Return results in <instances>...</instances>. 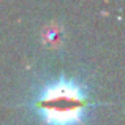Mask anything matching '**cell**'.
<instances>
[{
	"label": "cell",
	"mask_w": 125,
	"mask_h": 125,
	"mask_svg": "<svg viewBox=\"0 0 125 125\" xmlns=\"http://www.w3.org/2000/svg\"><path fill=\"white\" fill-rule=\"evenodd\" d=\"M63 40V32L62 27H59L57 24H49L43 30V41L48 48H59Z\"/></svg>",
	"instance_id": "obj_2"
},
{
	"label": "cell",
	"mask_w": 125,
	"mask_h": 125,
	"mask_svg": "<svg viewBox=\"0 0 125 125\" xmlns=\"http://www.w3.org/2000/svg\"><path fill=\"white\" fill-rule=\"evenodd\" d=\"M32 108L44 125H84L90 109L89 90L78 79L59 78L38 89Z\"/></svg>",
	"instance_id": "obj_1"
}]
</instances>
